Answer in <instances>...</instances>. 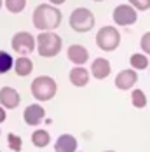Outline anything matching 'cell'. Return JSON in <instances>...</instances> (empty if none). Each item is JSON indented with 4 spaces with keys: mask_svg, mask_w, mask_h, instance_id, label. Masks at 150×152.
<instances>
[{
    "mask_svg": "<svg viewBox=\"0 0 150 152\" xmlns=\"http://www.w3.org/2000/svg\"><path fill=\"white\" fill-rule=\"evenodd\" d=\"M61 11L54 5H47V4H40L35 7L33 11V25L37 30L42 31H52L61 25Z\"/></svg>",
    "mask_w": 150,
    "mask_h": 152,
    "instance_id": "6da1fadb",
    "label": "cell"
},
{
    "mask_svg": "<svg viewBox=\"0 0 150 152\" xmlns=\"http://www.w3.org/2000/svg\"><path fill=\"white\" fill-rule=\"evenodd\" d=\"M63 46V40L54 31H44L37 37V53L42 58H54L58 56Z\"/></svg>",
    "mask_w": 150,
    "mask_h": 152,
    "instance_id": "7a4b0ae2",
    "label": "cell"
},
{
    "mask_svg": "<svg viewBox=\"0 0 150 152\" xmlns=\"http://www.w3.org/2000/svg\"><path fill=\"white\" fill-rule=\"evenodd\" d=\"M31 94L37 102H49L56 96L58 93V84L52 77H47V75H40V77H35L33 82L30 86Z\"/></svg>",
    "mask_w": 150,
    "mask_h": 152,
    "instance_id": "3957f363",
    "label": "cell"
},
{
    "mask_svg": "<svg viewBox=\"0 0 150 152\" xmlns=\"http://www.w3.org/2000/svg\"><path fill=\"white\" fill-rule=\"evenodd\" d=\"M120 44V33L114 26H103L96 33V46L105 53L115 51Z\"/></svg>",
    "mask_w": 150,
    "mask_h": 152,
    "instance_id": "277c9868",
    "label": "cell"
},
{
    "mask_svg": "<svg viewBox=\"0 0 150 152\" xmlns=\"http://www.w3.org/2000/svg\"><path fill=\"white\" fill-rule=\"evenodd\" d=\"M70 26L77 33H86L94 26V14L86 7H77L70 14Z\"/></svg>",
    "mask_w": 150,
    "mask_h": 152,
    "instance_id": "5b68a950",
    "label": "cell"
},
{
    "mask_svg": "<svg viewBox=\"0 0 150 152\" xmlns=\"http://www.w3.org/2000/svg\"><path fill=\"white\" fill-rule=\"evenodd\" d=\"M11 46H12V51L17 53L19 56H28L37 49V39H33V35L28 31H17L11 40Z\"/></svg>",
    "mask_w": 150,
    "mask_h": 152,
    "instance_id": "8992f818",
    "label": "cell"
},
{
    "mask_svg": "<svg viewBox=\"0 0 150 152\" xmlns=\"http://www.w3.org/2000/svg\"><path fill=\"white\" fill-rule=\"evenodd\" d=\"M114 21H115V25H119V26H129V25H135L136 19H138V14H136V9L133 5H126V4H122V5H117L115 9H114Z\"/></svg>",
    "mask_w": 150,
    "mask_h": 152,
    "instance_id": "52a82bcc",
    "label": "cell"
},
{
    "mask_svg": "<svg viewBox=\"0 0 150 152\" xmlns=\"http://www.w3.org/2000/svg\"><path fill=\"white\" fill-rule=\"evenodd\" d=\"M45 117V108L42 105H39V103H31L25 108V112H23V121L26 122L28 126H39L40 122L44 121Z\"/></svg>",
    "mask_w": 150,
    "mask_h": 152,
    "instance_id": "ba28073f",
    "label": "cell"
},
{
    "mask_svg": "<svg viewBox=\"0 0 150 152\" xmlns=\"http://www.w3.org/2000/svg\"><path fill=\"white\" fill-rule=\"evenodd\" d=\"M19 103H21V96H19V93L16 91L14 88L4 86L0 89V107L12 110V108H17Z\"/></svg>",
    "mask_w": 150,
    "mask_h": 152,
    "instance_id": "9c48e42d",
    "label": "cell"
},
{
    "mask_svg": "<svg viewBox=\"0 0 150 152\" xmlns=\"http://www.w3.org/2000/svg\"><path fill=\"white\" fill-rule=\"evenodd\" d=\"M136 82H138V74H136V70H133V68L120 70L119 74H117V77H115V88L120 89V91L131 89Z\"/></svg>",
    "mask_w": 150,
    "mask_h": 152,
    "instance_id": "30bf717a",
    "label": "cell"
},
{
    "mask_svg": "<svg viewBox=\"0 0 150 152\" xmlns=\"http://www.w3.org/2000/svg\"><path fill=\"white\" fill-rule=\"evenodd\" d=\"M68 60L74 63L75 66H84V63L89 60V51L80 44H74V46L68 47V53H66Z\"/></svg>",
    "mask_w": 150,
    "mask_h": 152,
    "instance_id": "8fae6325",
    "label": "cell"
},
{
    "mask_svg": "<svg viewBox=\"0 0 150 152\" xmlns=\"http://www.w3.org/2000/svg\"><path fill=\"white\" fill-rule=\"evenodd\" d=\"M110 72H112L110 61L105 60V58H96V60L92 61V65H91V74H92L94 79H98V80L106 79V77L110 75Z\"/></svg>",
    "mask_w": 150,
    "mask_h": 152,
    "instance_id": "7c38bea8",
    "label": "cell"
},
{
    "mask_svg": "<svg viewBox=\"0 0 150 152\" xmlns=\"http://www.w3.org/2000/svg\"><path fill=\"white\" fill-rule=\"evenodd\" d=\"M54 152H77V138L74 135H61L54 142Z\"/></svg>",
    "mask_w": 150,
    "mask_h": 152,
    "instance_id": "4fadbf2b",
    "label": "cell"
},
{
    "mask_svg": "<svg viewBox=\"0 0 150 152\" xmlns=\"http://www.w3.org/2000/svg\"><path fill=\"white\" fill-rule=\"evenodd\" d=\"M68 77H70V82L74 84L75 88H84L89 82V72L84 66H74L70 70V75Z\"/></svg>",
    "mask_w": 150,
    "mask_h": 152,
    "instance_id": "5bb4252c",
    "label": "cell"
},
{
    "mask_svg": "<svg viewBox=\"0 0 150 152\" xmlns=\"http://www.w3.org/2000/svg\"><path fill=\"white\" fill-rule=\"evenodd\" d=\"M14 72L19 77H26L33 72V61L28 56H19L17 60H14Z\"/></svg>",
    "mask_w": 150,
    "mask_h": 152,
    "instance_id": "9a60e30c",
    "label": "cell"
},
{
    "mask_svg": "<svg viewBox=\"0 0 150 152\" xmlns=\"http://www.w3.org/2000/svg\"><path fill=\"white\" fill-rule=\"evenodd\" d=\"M31 143L37 147V149H44L51 143V135L45 131V129H37L31 133Z\"/></svg>",
    "mask_w": 150,
    "mask_h": 152,
    "instance_id": "2e32d148",
    "label": "cell"
},
{
    "mask_svg": "<svg viewBox=\"0 0 150 152\" xmlns=\"http://www.w3.org/2000/svg\"><path fill=\"white\" fill-rule=\"evenodd\" d=\"M129 63L133 66V70H145L149 66V58L147 54H141V53H136L129 58Z\"/></svg>",
    "mask_w": 150,
    "mask_h": 152,
    "instance_id": "e0dca14e",
    "label": "cell"
},
{
    "mask_svg": "<svg viewBox=\"0 0 150 152\" xmlns=\"http://www.w3.org/2000/svg\"><path fill=\"white\" fill-rule=\"evenodd\" d=\"M131 103L135 108H145L147 107V96L141 89H133L131 93Z\"/></svg>",
    "mask_w": 150,
    "mask_h": 152,
    "instance_id": "ac0fdd59",
    "label": "cell"
},
{
    "mask_svg": "<svg viewBox=\"0 0 150 152\" xmlns=\"http://www.w3.org/2000/svg\"><path fill=\"white\" fill-rule=\"evenodd\" d=\"M12 66H14L12 56L5 51H0V74H7Z\"/></svg>",
    "mask_w": 150,
    "mask_h": 152,
    "instance_id": "d6986e66",
    "label": "cell"
},
{
    "mask_svg": "<svg viewBox=\"0 0 150 152\" xmlns=\"http://www.w3.org/2000/svg\"><path fill=\"white\" fill-rule=\"evenodd\" d=\"M7 145L12 152H21L23 151V138L16 133H9L7 135Z\"/></svg>",
    "mask_w": 150,
    "mask_h": 152,
    "instance_id": "ffe728a7",
    "label": "cell"
},
{
    "mask_svg": "<svg viewBox=\"0 0 150 152\" xmlns=\"http://www.w3.org/2000/svg\"><path fill=\"white\" fill-rule=\"evenodd\" d=\"M5 7L9 12L19 14L25 7H26V0H5Z\"/></svg>",
    "mask_w": 150,
    "mask_h": 152,
    "instance_id": "44dd1931",
    "label": "cell"
},
{
    "mask_svg": "<svg viewBox=\"0 0 150 152\" xmlns=\"http://www.w3.org/2000/svg\"><path fill=\"white\" fill-rule=\"evenodd\" d=\"M129 5H133L138 11H149L150 9V0H129Z\"/></svg>",
    "mask_w": 150,
    "mask_h": 152,
    "instance_id": "7402d4cb",
    "label": "cell"
},
{
    "mask_svg": "<svg viewBox=\"0 0 150 152\" xmlns=\"http://www.w3.org/2000/svg\"><path fill=\"white\" fill-rule=\"evenodd\" d=\"M140 47L143 49L145 54H150V31H147V33L141 37V40H140Z\"/></svg>",
    "mask_w": 150,
    "mask_h": 152,
    "instance_id": "603a6c76",
    "label": "cell"
},
{
    "mask_svg": "<svg viewBox=\"0 0 150 152\" xmlns=\"http://www.w3.org/2000/svg\"><path fill=\"white\" fill-rule=\"evenodd\" d=\"M5 119H7V115H5V108H4V107H0V124L5 121Z\"/></svg>",
    "mask_w": 150,
    "mask_h": 152,
    "instance_id": "cb8c5ba5",
    "label": "cell"
},
{
    "mask_svg": "<svg viewBox=\"0 0 150 152\" xmlns=\"http://www.w3.org/2000/svg\"><path fill=\"white\" fill-rule=\"evenodd\" d=\"M49 2H51L52 5H61V4H65L66 0H49Z\"/></svg>",
    "mask_w": 150,
    "mask_h": 152,
    "instance_id": "d4e9b609",
    "label": "cell"
},
{
    "mask_svg": "<svg viewBox=\"0 0 150 152\" xmlns=\"http://www.w3.org/2000/svg\"><path fill=\"white\" fill-rule=\"evenodd\" d=\"M0 9H2V0H0Z\"/></svg>",
    "mask_w": 150,
    "mask_h": 152,
    "instance_id": "484cf974",
    "label": "cell"
},
{
    "mask_svg": "<svg viewBox=\"0 0 150 152\" xmlns=\"http://www.w3.org/2000/svg\"><path fill=\"white\" fill-rule=\"evenodd\" d=\"M105 152H115V151H105Z\"/></svg>",
    "mask_w": 150,
    "mask_h": 152,
    "instance_id": "4316f807",
    "label": "cell"
},
{
    "mask_svg": "<svg viewBox=\"0 0 150 152\" xmlns=\"http://www.w3.org/2000/svg\"><path fill=\"white\" fill-rule=\"evenodd\" d=\"M94 2H101V0H94Z\"/></svg>",
    "mask_w": 150,
    "mask_h": 152,
    "instance_id": "83f0119b",
    "label": "cell"
},
{
    "mask_svg": "<svg viewBox=\"0 0 150 152\" xmlns=\"http://www.w3.org/2000/svg\"><path fill=\"white\" fill-rule=\"evenodd\" d=\"M0 133H2V131H0Z\"/></svg>",
    "mask_w": 150,
    "mask_h": 152,
    "instance_id": "f1b7e54d",
    "label": "cell"
},
{
    "mask_svg": "<svg viewBox=\"0 0 150 152\" xmlns=\"http://www.w3.org/2000/svg\"><path fill=\"white\" fill-rule=\"evenodd\" d=\"M0 152H2V151H0Z\"/></svg>",
    "mask_w": 150,
    "mask_h": 152,
    "instance_id": "f546056e",
    "label": "cell"
}]
</instances>
